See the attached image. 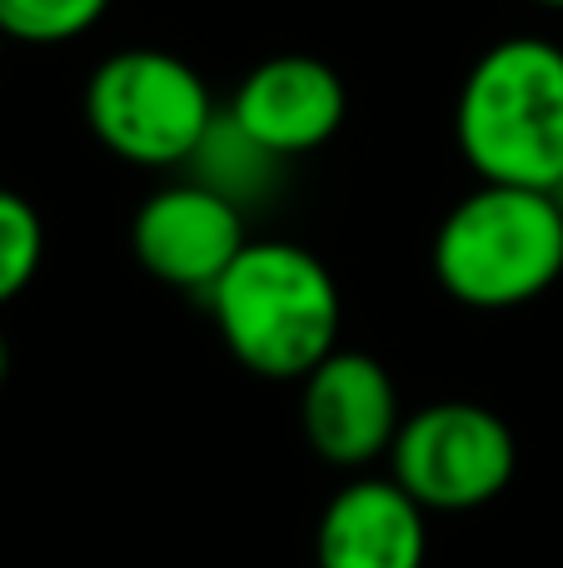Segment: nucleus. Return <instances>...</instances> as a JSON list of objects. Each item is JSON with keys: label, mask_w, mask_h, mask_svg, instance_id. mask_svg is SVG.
<instances>
[{"label": "nucleus", "mask_w": 563, "mask_h": 568, "mask_svg": "<svg viewBox=\"0 0 563 568\" xmlns=\"http://www.w3.org/2000/svg\"><path fill=\"white\" fill-rule=\"evenodd\" d=\"M454 140L479 185L549 190L563 180V45L509 36L469 65Z\"/></svg>", "instance_id": "nucleus-1"}, {"label": "nucleus", "mask_w": 563, "mask_h": 568, "mask_svg": "<svg viewBox=\"0 0 563 568\" xmlns=\"http://www.w3.org/2000/svg\"><path fill=\"white\" fill-rule=\"evenodd\" d=\"M225 349L265 379H305L335 354L339 284L289 240H249L205 294Z\"/></svg>", "instance_id": "nucleus-2"}, {"label": "nucleus", "mask_w": 563, "mask_h": 568, "mask_svg": "<svg viewBox=\"0 0 563 568\" xmlns=\"http://www.w3.org/2000/svg\"><path fill=\"white\" fill-rule=\"evenodd\" d=\"M434 280L469 310H519L563 275V210L549 190L479 185L434 230Z\"/></svg>", "instance_id": "nucleus-3"}, {"label": "nucleus", "mask_w": 563, "mask_h": 568, "mask_svg": "<svg viewBox=\"0 0 563 568\" xmlns=\"http://www.w3.org/2000/svg\"><path fill=\"white\" fill-rule=\"evenodd\" d=\"M215 120L205 75L170 50H115L85 80L90 135L140 170H185Z\"/></svg>", "instance_id": "nucleus-4"}, {"label": "nucleus", "mask_w": 563, "mask_h": 568, "mask_svg": "<svg viewBox=\"0 0 563 568\" xmlns=\"http://www.w3.org/2000/svg\"><path fill=\"white\" fill-rule=\"evenodd\" d=\"M389 459H395V484L419 509L464 514L509 489L519 449L494 409L444 399L399 424Z\"/></svg>", "instance_id": "nucleus-5"}, {"label": "nucleus", "mask_w": 563, "mask_h": 568, "mask_svg": "<svg viewBox=\"0 0 563 568\" xmlns=\"http://www.w3.org/2000/svg\"><path fill=\"white\" fill-rule=\"evenodd\" d=\"M130 245L150 280L185 294H209L249 245L245 210L195 180H175L135 210Z\"/></svg>", "instance_id": "nucleus-6"}, {"label": "nucleus", "mask_w": 563, "mask_h": 568, "mask_svg": "<svg viewBox=\"0 0 563 568\" xmlns=\"http://www.w3.org/2000/svg\"><path fill=\"white\" fill-rule=\"evenodd\" d=\"M229 115L245 135H255L269 155L299 160L315 155L335 140V130L345 125V80L329 60L319 55H269L239 80Z\"/></svg>", "instance_id": "nucleus-7"}, {"label": "nucleus", "mask_w": 563, "mask_h": 568, "mask_svg": "<svg viewBox=\"0 0 563 568\" xmlns=\"http://www.w3.org/2000/svg\"><path fill=\"white\" fill-rule=\"evenodd\" d=\"M299 424L315 454L339 469L379 459L399 439V394L379 359L359 349H335L315 374H305Z\"/></svg>", "instance_id": "nucleus-8"}, {"label": "nucleus", "mask_w": 563, "mask_h": 568, "mask_svg": "<svg viewBox=\"0 0 563 568\" xmlns=\"http://www.w3.org/2000/svg\"><path fill=\"white\" fill-rule=\"evenodd\" d=\"M319 568H424V509L395 479H359L319 519Z\"/></svg>", "instance_id": "nucleus-9"}, {"label": "nucleus", "mask_w": 563, "mask_h": 568, "mask_svg": "<svg viewBox=\"0 0 563 568\" xmlns=\"http://www.w3.org/2000/svg\"><path fill=\"white\" fill-rule=\"evenodd\" d=\"M185 170H190V180H195V185L215 190V195H225L229 205L249 210V205H259V200L279 185L285 160L269 155L255 135H245V130L235 125V115H229V110H219V120L209 125V135L199 140V150L190 155Z\"/></svg>", "instance_id": "nucleus-10"}, {"label": "nucleus", "mask_w": 563, "mask_h": 568, "mask_svg": "<svg viewBox=\"0 0 563 568\" xmlns=\"http://www.w3.org/2000/svg\"><path fill=\"white\" fill-rule=\"evenodd\" d=\"M110 0H0V30L20 45H70L105 20Z\"/></svg>", "instance_id": "nucleus-11"}, {"label": "nucleus", "mask_w": 563, "mask_h": 568, "mask_svg": "<svg viewBox=\"0 0 563 568\" xmlns=\"http://www.w3.org/2000/svg\"><path fill=\"white\" fill-rule=\"evenodd\" d=\"M45 260V225L25 195L0 185V304H10Z\"/></svg>", "instance_id": "nucleus-12"}, {"label": "nucleus", "mask_w": 563, "mask_h": 568, "mask_svg": "<svg viewBox=\"0 0 563 568\" xmlns=\"http://www.w3.org/2000/svg\"><path fill=\"white\" fill-rule=\"evenodd\" d=\"M6 369H10V349H6V339H0V379H6Z\"/></svg>", "instance_id": "nucleus-13"}, {"label": "nucleus", "mask_w": 563, "mask_h": 568, "mask_svg": "<svg viewBox=\"0 0 563 568\" xmlns=\"http://www.w3.org/2000/svg\"><path fill=\"white\" fill-rule=\"evenodd\" d=\"M534 6H544V10H563V0H534Z\"/></svg>", "instance_id": "nucleus-14"}, {"label": "nucleus", "mask_w": 563, "mask_h": 568, "mask_svg": "<svg viewBox=\"0 0 563 568\" xmlns=\"http://www.w3.org/2000/svg\"><path fill=\"white\" fill-rule=\"evenodd\" d=\"M554 200H559V210H563V180H559V190H554Z\"/></svg>", "instance_id": "nucleus-15"}, {"label": "nucleus", "mask_w": 563, "mask_h": 568, "mask_svg": "<svg viewBox=\"0 0 563 568\" xmlns=\"http://www.w3.org/2000/svg\"><path fill=\"white\" fill-rule=\"evenodd\" d=\"M0 45H6V30H0Z\"/></svg>", "instance_id": "nucleus-16"}]
</instances>
